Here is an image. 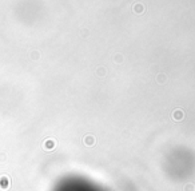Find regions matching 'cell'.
<instances>
[{
	"label": "cell",
	"mask_w": 195,
	"mask_h": 191,
	"mask_svg": "<svg viewBox=\"0 0 195 191\" xmlns=\"http://www.w3.org/2000/svg\"><path fill=\"white\" fill-rule=\"evenodd\" d=\"M86 144H94V139H92V138H87V139H86Z\"/></svg>",
	"instance_id": "1"
}]
</instances>
